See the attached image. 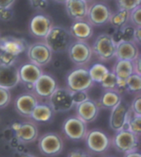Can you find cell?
I'll return each instance as SVG.
<instances>
[{"label":"cell","mask_w":141,"mask_h":157,"mask_svg":"<svg viewBox=\"0 0 141 157\" xmlns=\"http://www.w3.org/2000/svg\"><path fill=\"white\" fill-rule=\"evenodd\" d=\"M91 47L92 54L102 61H108L116 56L117 43L109 33H102L98 36Z\"/></svg>","instance_id":"2"},{"label":"cell","mask_w":141,"mask_h":157,"mask_svg":"<svg viewBox=\"0 0 141 157\" xmlns=\"http://www.w3.org/2000/svg\"><path fill=\"white\" fill-rule=\"evenodd\" d=\"M33 8L37 10H44L47 7V0H29Z\"/></svg>","instance_id":"39"},{"label":"cell","mask_w":141,"mask_h":157,"mask_svg":"<svg viewBox=\"0 0 141 157\" xmlns=\"http://www.w3.org/2000/svg\"><path fill=\"white\" fill-rule=\"evenodd\" d=\"M118 8L130 12L141 5V0H116Z\"/></svg>","instance_id":"32"},{"label":"cell","mask_w":141,"mask_h":157,"mask_svg":"<svg viewBox=\"0 0 141 157\" xmlns=\"http://www.w3.org/2000/svg\"><path fill=\"white\" fill-rule=\"evenodd\" d=\"M13 17L12 8H0V20L3 22L10 21Z\"/></svg>","instance_id":"38"},{"label":"cell","mask_w":141,"mask_h":157,"mask_svg":"<svg viewBox=\"0 0 141 157\" xmlns=\"http://www.w3.org/2000/svg\"><path fill=\"white\" fill-rule=\"evenodd\" d=\"M65 9L68 16L73 21L87 19L88 3L83 0H67Z\"/></svg>","instance_id":"22"},{"label":"cell","mask_w":141,"mask_h":157,"mask_svg":"<svg viewBox=\"0 0 141 157\" xmlns=\"http://www.w3.org/2000/svg\"><path fill=\"white\" fill-rule=\"evenodd\" d=\"M0 118H1V117H0Z\"/></svg>","instance_id":"50"},{"label":"cell","mask_w":141,"mask_h":157,"mask_svg":"<svg viewBox=\"0 0 141 157\" xmlns=\"http://www.w3.org/2000/svg\"><path fill=\"white\" fill-rule=\"evenodd\" d=\"M17 56H14L10 53L0 52V65L9 66L16 65Z\"/></svg>","instance_id":"34"},{"label":"cell","mask_w":141,"mask_h":157,"mask_svg":"<svg viewBox=\"0 0 141 157\" xmlns=\"http://www.w3.org/2000/svg\"><path fill=\"white\" fill-rule=\"evenodd\" d=\"M130 110V106L121 100V102L111 109V116L109 120L110 127L114 132L124 129L126 127Z\"/></svg>","instance_id":"14"},{"label":"cell","mask_w":141,"mask_h":157,"mask_svg":"<svg viewBox=\"0 0 141 157\" xmlns=\"http://www.w3.org/2000/svg\"><path fill=\"white\" fill-rule=\"evenodd\" d=\"M124 157H141V155L138 151V150H136V151H133L125 153Z\"/></svg>","instance_id":"44"},{"label":"cell","mask_w":141,"mask_h":157,"mask_svg":"<svg viewBox=\"0 0 141 157\" xmlns=\"http://www.w3.org/2000/svg\"><path fill=\"white\" fill-rule=\"evenodd\" d=\"M130 12L125 9H118L117 11L112 12L109 23H111L115 29H120L129 23Z\"/></svg>","instance_id":"27"},{"label":"cell","mask_w":141,"mask_h":157,"mask_svg":"<svg viewBox=\"0 0 141 157\" xmlns=\"http://www.w3.org/2000/svg\"><path fill=\"white\" fill-rule=\"evenodd\" d=\"M57 88V81L54 76L43 73L33 85L32 91L40 98L48 99Z\"/></svg>","instance_id":"13"},{"label":"cell","mask_w":141,"mask_h":157,"mask_svg":"<svg viewBox=\"0 0 141 157\" xmlns=\"http://www.w3.org/2000/svg\"><path fill=\"white\" fill-rule=\"evenodd\" d=\"M126 92L139 94L141 90V75L138 74H132L125 79Z\"/></svg>","instance_id":"29"},{"label":"cell","mask_w":141,"mask_h":157,"mask_svg":"<svg viewBox=\"0 0 141 157\" xmlns=\"http://www.w3.org/2000/svg\"><path fill=\"white\" fill-rule=\"evenodd\" d=\"M75 110L76 116L86 123H90L95 121L98 117L100 111V106L98 102L88 98L87 100L75 106Z\"/></svg>","instance_id":"19"},{"label":"cell","mask_w":141,"mask_h":157,"mask_svg":"<svg viewBox=\"0 0 141 157\" xmlns=\"http://www.w3.org/2000/svg\"><path fill=\"white\" fill-rule=\"evenodd\" d=\"M125 128H127L128 130H130L131 132H133L136 136H139L141 134V116L132 113L130 111L129 119H128Z\"/></svg>","instance_id":"30"},{"label":"cell","mask_w":141,"mask_h":157,"mask_svg":"<svg viewBox=\"0 0 141 157\" xmlns=\"http://www.w3.org/2000/svg\"><path fill=\"white\" fill-rule=\"evenodd\" d=\"M67 52L71 61L78 66H83L87 64L92 56V47L85 41H73Z\"/></svg>","instance_id":"7"},{"label":"cell","mask_w":141,"mask_h":157,"mask_svg":"<svg viewBox=\"0 0 141 157\" xmlns=\"http://www.w3.org/2000/svg\"><path fill=\"white\" fill-rule=\"evenodd\" d=\"M83 1H85L86 3H87L88 4H90V3H93V1H94V0H83Z\"/></svg>","instance_id":"47"},{"label":"cell","mask_w":141,"mask_h":157,"mask_svg":"<svg viewBox=\"0 0 141 157\" xmlns=\"http://www.w3.org/2000/svg\"><path fill=\"white\" fill-rule=\"evenodd\" d=\"M16 139L21 143H32L38 138L37 125L33 121L15 122L12 125Z\"/></svg>","instance_id":"12"},{"label":"cell","mask_w":141,"mask_h":157,"mask_svg":"<svg viewBox=\"0 0 141 157\" xmlns=\"http://www.w3.org/2000/svg\"><path fill=\"white\" fill-rule=\"evenodd\" d=\"M39 98L33 92H26L20 94L15 100L16 111L22 117H30L33 109L40 102Z\"/></svg>","instance_id":"17"},{"label":"cell","mask_w":141,"mask_h":157,"mask_svg":"<svg viewBox=\"0 0 141 157\" xmlns=\"http://www.w3.org/2000/svg\"><path fill=\"white\" fill-rule=\"evenodd\" d=\"M72 99H73L74 106L78 105L79 103H83L84 101L87 100L89 98L88 94L86 90H81V91H71Z\"/></svg>","instance_id":"35"},{"label":"cell","mask_w":141,"mask_h":157,"mask_svg":"<svg viewBox=\"0 0 141 157\" xmlns=\"http://www.w3.org/2000/svg\"><path fill=\"white\" fill-rule=\"evenodd\" d=\"M129 22L135 27H141V6H138L130 12Z\"/></svg>","instance_id":"33"},{"label":"cell","mask_w":141,"mask_h":157,"mask_svg":"<svg viewBox=\"0 0 141 157\" xmlns=\"http://www.w3.org/2000/svg\"><path fill=\"white\" fill-rule=\"evenodd\" d=\"M72 38L69 31L65 27L53 26L44 40L52 52L61 53L68 50L69 45L73 42Z\"/></svg>","instance_id":"1"},{"label":"cell","mask_w":141,"mask_h":157,"mask_svg":"<svg viewBox=\"0 0 141 157\" xmlns=\"http://www.w3.org/2000/svg\"><path fill=\"white\" fill-rule=\"evenodd\" d=\"M108 157H112V156H108Z\"/></svg>","instance_id":"48"},{"label":"cell","mask_w":141,"mask_h":157,"mask_svg":"<svg viewBox=\"0 0 141 157\" xmlns=\"http://www.w3.org/2000/svg\"><path fill=\"white\" fill-rule=\"evenodd\" d=\"M19 82L18 68L16 67V65L9 66L0 65V87L11 90Z\"/></svg>","instance_id":"20"},{"label":"cell","mask_w":141,"mask_h":157,"mask_svg":"<svg viewBox=\"0 0 141 157\" xmlns=\"http://www.w3.org/2000/svg\"><path fill=\"white\" fill-rule=\"evenodd\" d=\"M11 94L9 90L0 87V109H4L10 103Z\"/></svg>","instance_id":"36"},{"label":"cell","mask_w":141,"mask_h":157,"mask_svg":"<svg viewBox=\"0 0 141 157\" xmlns=\"http://www.w3.org/2000/svg\"><path fill=\"white\" fill-rule=\"evenodd\" d=\"M133 41L137 46L141 44V27H137L135 28Z\"/></svg>","instance_id":"42"},{"label":"cell","mask_w":141,"mask_h":157,"mask_svg":"<svg viewBox=\"0 0 141 157\" xmlns=\"http://www.w3.org/2000/svg\"><path fill=\"white\" fill-rule=\"evenodd\" d=\"M68 157H92V155L89 153L83 151V150L76 149L71 151L69 153Z\"/></svg>","instance_id":"40"},{"label":"cell","mask_w":141,"mask_h":157,"mask_svg":"<svg viewBox=\"0 0 141 157\" xmlns=\"http://www.w3.org/2000/svg\"><path fill=\"white\" fill-rule=\"evenodd\" d=\"M16 0H0V8H12Z\"/></svg>","instance_id":"43"},{"label":"cell","mask_w":141,"mask_h":157,"mask_svg":"<svg viewBox=\"0 0 141 157\" xmlns=\"http://www.w3.org/2000/svg\"><path fill=\"white\" fill-rule=\"evenodd\" d=\"M21 157H36V156L32 154H23L21 155Z\"/></svg>","instance_id":"45"},{"label":"cell","mask_w":141,"mask_h":157,"mask_svg":"<svg viewBox=\"0 0 141 157\" xmlns=\"http://www.w3.org/2000/svg\"><path fill=\"white\" fill-rule=\"evenodd\" d=\"M54 113H55L52 109L49 103L39 102L35 107V109H33L30 118H32L34 122L49 123L54 118Z\"/></svg>","instance_id":"24"},{"label":"cell","mask_w":141,"mask_h":157,"mask_svg":"<svg viewBox=\"0 0 141 157\" xmlns=\"http://www.w3.org/2000/svg\"><path fill=\"white\" fill-rule=\"evenodd\" d=\"M53 26V21L50 17L43 13L36 14L31 19L29 31L33 36L45 39Z\"/></svg>","instance_id":"15"},{"label":"cell","mask_w":141,"mask_h":157,"mask_svg":"<svg viewBox=\"0 0 141 157\" xmlns=\"http://www.w3.org/2000/svg\"><path fill=\"white\" fill-rule=\"evenodd\" d=\"M130 109L132 113L141 116V96L139 93L137 94L132 101L131 105L130 106Z\"/></svg>","instance_id":"37"},{"label":"cell","mask_w":141,"mask_h":157,"mask_svg":"<svg viewBox=\"0 0 141 157\" xmlns=\"http://www.w3.org/2000/svg\"><path fill=\"white\" fill-rule=\"evenodd\" d=\"M54 2H56V3H65L67 0H54Z\"/></svg>","instance_id":"46"},{"label":"cell","mask_w":141,"mask_h":157,"mask_svg":"<svg viewBox=\"0 0 141 157\" xmlns=\"http://www.w3.org/2000/svg\"><path fill=\"white\" fill-rule=\"evenodd\" d=\"M27 56L32 63L40 67L50 62L53 52L46 42L38 41L28 46Z\"/></svg>","instance_id":"11"},{"label":"cell","mask_w":141,"mask_h":157,"mask_svg":"<svg viewBox=\"0 0 141 157\" xmlns=\"http://www.w3.org/2000/svg\"><path fill=\"white\" fill-rule=\"evenodd\" d=\"M28 43L24 38L6 36L0 37V52L19 56L28 48Z\"/></svg>","instance_id":"16"},{"label":"cell","mask_w":141,"mask_h":157,"mask_svg":"<svg viewBox=\"0 0 141 157\" xmlns=\"http://www.w3.org/2000/svg\"><path fill=\"white\" fill-rule=\"evenodd\" d=\"M84 140L88 151L95 154L106 152L111 146V139L108 135L98 128L87 131Z\"/></svg>","instance_id":"5"},{"label":"cell","mask_w":141,"mask_h":157,"mask_svg":"<svg viewBox=\"0 0 141 157\" xmlns=\"http://www.w3.org/2000/svg\"><path fill=\"white\" fill-rule=\"evenodd\" d=\"M111 14L112 10L108 4L104 2H95L88 5L87 20L93 27H102L108 23Z\"/></svg>","instance_id":"8"},{"label":"cell","mask_w":141,"mask_h":157,"mask_svg":"<svg viewBox=\"0 0 141 157\" xmlns=\"http://www.w3.org/2000/svg\"><path fill=\"white\" fill-rule=\"evenodd\" d=\"M42 74L43 71L41 67L32 62L26 63L18 68L20 82H22L27 88L30 86L32 90H33V85L35 81L40 78Z\"/></svg>","instance_id":"18"},{"label":"cell","mask_w":141,"mask_h":157,"mask_svg":"<svg viewBox=\"0 0 141 157\" xmlns=\"http://www.w3.org/2000/svg\"><path fill=\"white\" fill-rule=\"evenodd\" d=\"M139 136L131 132L127 128L116 132L113 138L111 140V144L115 149L120 152L128 153L138 150L139 143Z\"/></svg>","instance_id":"3"},{"label":"cell","mask_w":141,"mask_h":157,"mask_svg":"<svg viewBox=\"0 0 141 157\" xmlns=\"http://www.w3.org/2000/svg\"><path fill=\"white\" fill-rule=\"evenodd\" d=\"M112 71L119 79L125 80L128 77H130L134 74L133 62L130 60H117V62L113 66Z\"/></svg>","instance_id":"26"},{"label":"cell","mask_w":141,"mask_h":157,"mask_svg":"<svg viewBox=\"0 0 141 157\" xmlns=\"http://www.w3.org/2000/svg\"><path fill=\"white\" fill-rule=\"evenodd\" d=\"M48 99L54 113H66L74 107L71 91L66 88H57Z\"/></svg>","instance_id":"10"},{"label":"cell","mask_w":141,"mask_h":157,"mask_svg":"<svg viewBox=\"0 0 141 157\" xmlns=\"http://www.w3.org/2000/svg\"><path fill=\"white\" fill-rule=\"evenodd\" d=\"M118 81H119V78H117L114 72L113 71H110L108 75L105 77V78L101 82L100 84H102V87L104 90H117V91Z\"/></svg>","instance_id":"31"},{"label":"cell","mask_w":141,"mask_h":157,"mask_svg":"<svg viewBox=\"0 0 141 157\" xmlns=\"http://www.w3.org/2000/svg\"><path fill=\"white\" fill-rule=\"evenodd\" d=\"M133 62L134 72L141 75V56L140 55L136 57L135 59L132 61Z\"/></svg>","instance_id":"41"},{"label":"cell","mask_w":141,"mask_h":157,"mask_svg":"<svg viewBox=\"0 0 141 157\" xmlns=\"http://www.w3.org/2000/svg\"><path fill=\"white\" fill-rule=\"evenodd\" d=\"M0 37H1V35H0Z\"/></svg>","instance_id":"49"},{"label":"cell","mask_w":141,"mask_h":157,"mask_svg":"<svg viewBox=\"0 0 141 157\" xmlns=\"http://www.w3.org/2000/svg\"><path fill=\"white\" fill-rule=\"evenodd\" d=\"M88 72H89L90 77L92 78V81L96 82V83H101L105 78V77L108 75L110 71L106 65L101 64V63H97L90 68L88 70Z\"/></svg>","instance_id":"28"},{"label":"cell","mask_w":141,"mask_h":157,"mask_svg":"<svg viewBox=\"0 0 141 157\" xmlns=\"http://www.w3.org/2000/svg\"><path fill=\"white\" fill-rule=\"evenodd\" d=\"M87 123L78 116L69 117L62 125V131L69 139L79 141L84 140L87 132Z\"/></svg>","instance_id":"9"},{"label":"cell","mask_w":141,"mask_h":157,"mask_svg":"<svg viewBox=\"0 0 141 157\" xmlns=\"http://www.w3.org/2000/svg\"><path fill=\"white\" fill-rule=\"evenodd\" d=\"M122 100L121 94L117 90H104L99 100V106L106 109H112Z\"/></svg>","instance_id":"25"},{"label":"cell","mask_w":141,"mask_h":157,"mask_svg":"<svg viewBox=\"0 0 141 157\" xmlns=\"http://www.w3.org/2000/svg\"><path fill=\"white\" fill-rule=\"evenodd\" d=\"M69 33L73 38L78 41H87L93 35V26L87 19L73 21L69 28Z\"/></svg>","instance_id":"21"},{"label":"cell","mask_w":141,"mask_h":157,"mask_svg":"<svg viewBox=\"0 0 141 157\" xmlns=\"http://www.w3.org/2000/svg\"><path fill=\"white\" fill-rule=\"evenodd\" d=\"M38 147L42 155L53 157L60 155L64 148V141L59 134L46 132L38 140Z\"/></svg>","instance_id":"6"},{"label":"cell","mask_w":141,"mask_h":157,"mask_svg":"<svg viewBox=\"0 0 141 157\" xmlns=\"http://www.w3.org/2000/svg\"><path fill=\"white\" fill-rule=\"evenodd\" d=\"M139 56L138 46L134 41H121L117 44L116 56L117 60L133 61Z\"/></svg>","instance_id":"23"},{"label":"cell","mask_w":141,"mask_h":157,"mask_svg":"<svg viewBox=\"0 0 141 157\" xmlns=\"http://www.w3.org/2000/svg\"><path fill=\"white\" fill-rule=\"evenodd\" d=\"M67 89L70 91L87 90L92 88L94 84L90 77L88 70L79 67L70 71L66 78Z\"/></svg>","instance_id":"4"}]
</instances>
